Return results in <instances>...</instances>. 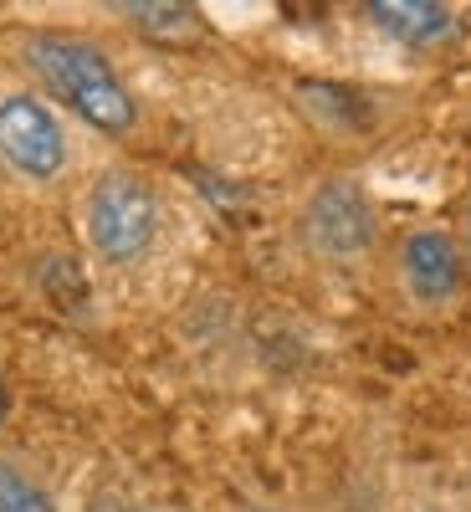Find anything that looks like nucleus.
Masks as SVG:
<instances>
[{
  "instance_id": "nucleus-8",
  "label": "nucleus",
  "mask_w": 471,
  "mask_h": 512,
  "mask_svg": "<svg viewBox=\"0 0 471 512\" xmlns=\"http://www.w3.org/2000/svg\"><path fill=\"white\" fill-rule=\"evenodd\" d=\"M0 512H57V502L47 497L41 482H31L21 466L0 461Z\"/></svg>"
},
{
  "instance_id": "nucleus-4",
  "label": "nucleus",
  "mask_w": 471,
  "mask_h": 512,
  "mask_svg": "<svg viewBox=\"0 0 471 512\" xmlns=\"http://www.w3.org/2000/svg\"><path fill=\"white\" fill-rule=\"evenodd\" d=\"M0 159L21 180H36V185L57 180L67 169V134L41 98H31V93L0 98Z\"/></svg>"
},
{
  "instance_id": "nucleus-12",
  "label": "nucleus",
  "mask_w": 471,
  "mask_h": 512,
  "mask_svg": "<svg viewBox=\"0 0 471 512\" xmlns=\"http://www.w3.org/2000/svg\"><path fill=\"white\" fill-rule=\"evenodd\" d=\"M420 512H441V507H420Z\"/></svg>"
},
{
  "instance_id": "nucleus-6",
  "label": "nucleus",
  "mask_w": 471,
  "mask_h": 512,
  "mask_svg": "<svg viewBox=\"0 0 471 512\" xmlns=\"http://www.w3.org/2000/svg\"><path fill=\"white\" fill-rule=\"evenodd\" d=\"M369 21L400 47H441L456 36V11L441 0H374Z\"/></svg>"
},
{
  "instance_id": "nucleus-1",
  "label": "nucleus",
  "mask_w": 471,
  "mask_h": 512,
  "mask_svg": "<svg viewBox=\"0 0 471 512\" xmlns=\"http://www.w3.org/2000/svg\"><path fill=\"white\" fill-rule=\"evenodd\" d=\"M26 67L41 77V88L57 93V103H67L88 128L108 139L134 134L139 123V103L128 93V82L118 77V67L82 36H62V31H31L21 41Z\"/></svg>"
},
{
  "instance_id": "nucleus-2",
  "label": "nucleus",
  "mask_w": 471,
  "mask_h": 512,
  "mask_svg": "<svg viewBox=\"0 0 471 512\" xmlns=\"http://www.w3.org/2000/svg\"><path fill=\"white\" fill-rule=\"evenodd\" d=\"M82 226L108 267H134L159 241V195L134 169H108L82 200Z\"/></svg>"
},
{
  "instance_id": "nucleus-9",
  "label": "nucleus",
  "mask_w": 471,
  "mask_h": 512,
  "mask_svg": "<svg viewBox=\"0 0 471 512\" xmlns=\"http://www.w3.org/2000/svg\"><path fill=\"white\" fill-rule=\"evenodd\" d=\"M88 512H154V507L128 502V497H98V502H88Z\"/></svg>"
},
{
  "instance_id": "nucleus-5",
  "label": "nucleus",
  "mask_w": 471,
  "mask_h": 512,
  "mask_svg": "<svg viewBox=\"0 0 471 512\" xmlns=\"http://www.w3.org/2000/svg\"><path fill=\"white\" fill-rule=\"evenodd\" d=\"M400 282L415 303L425 308H446L451 297L466 287V251L451 231L441 226H420L400 241Z\"/></svg>"
},
{
  "instance_id": "nucleus-13",
  "label": "nucleus",
  "mask_w": 471,
  "mask_h": 512,
  "mask_svg": "<svg viewBox=\"0 0 471 512\" xmlns=\"http://www.w3.org/2000/svg\"><path fill=\"white\" fill-rule=\"evenodd\" d=\"M251 512H262V507H251Z\"/></svg>"
},
{
  "instance_id": "nucleus-3",
  "label": "nucleus",
  "mask_w": 471,
  "mask_h": 512,
  "mask_svg": "<svg viewBox=\"0 0 471 512\" xmlns=\"http://www.w3.org/2000/svg\"><path fill=\"white\" fill-rule=\"evenodd\" d=\"M303 236L323 262H359L379 241L374 200L359 180H323L303 205Z\"/></svg>"
},
{
  "instance_id": "nucleus-11",
  "label": "nucleus",
  "mask_w": 471,
  "mask_h": 512,
  "mask_svg": "<svg viewBox=\"0 0 471 512\" xmlns=\"http://www.w3.org/2000/svg\"><path fill=\"white\" fill-rule=\"evenodd\" d=\"M466 251H471V205H466Z\"/></svg>"
},
{
  "instance_id": "nucleus-10",
  "label": "nucleus",
  "mask_w": 471,
  "mask_h": 512,
  "mask_svg": "<svg viewBox=\"0 0 471 512\" xmlns=\"http://www.w3.org/2000/svg\"><path fill=\"white\" fill-rule=\"evenodd\" d=\"M6 410H11V395H6V379H0V425H6Z\"/></svg>"
},
{
  "instance_id": "nucleus-7",
  "label": "nucleus",
  "mask_w": 471,
  "mask_h": 512,
  "mask_svg": "<svg viewBox=\"0 0 471 512\" xmlns=\"http://www.w3.org/2000/svg\"><path fill=\"white\" fill-rule=\"evenodd\" d=\"M118 11H123V21H134L154 41H195L200 36V11L185 6V0H128Z\"/></svg>"
}]
</instances>
